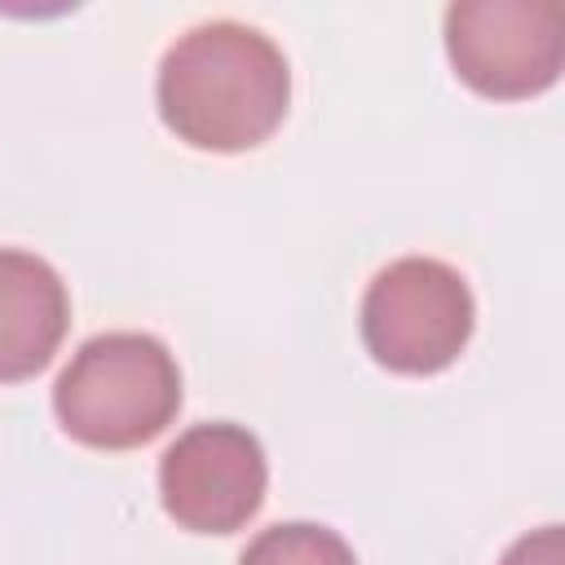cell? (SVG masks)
Wrapping results in <instances>:
<instances>
[{
  "mask_svg": "<svg viewBox=\"0 0 565 565\" xmlns=\"http://www.w3.org/2000/svg\"><path fill=\"white\" fill-rule=\"evenodd\" d=\"M291 71L282 49L243 22L185 31L159 66V115L194 150H252L287 115Z\"/></svg>",
  "mask_w": 565,
  "mask_h": 565,
  "instance_id": "1",
  "label": "cell"
},
{
  "mask_svg": "<svg viewBox=\"0 0 565 565\" xmlns=\"http://www.w3.org/2000/svg\"><path fill=\"white\" fill-rule=\"evenodd\" d=\"M53 411L75 441L132 450L177 419L181 371L154 335L106 331L66 362L53 384Z\"/></svg>",
  "mask_w": 565,
  "mask_h": 565,
  "instance_id": "2",
  "label": "cell"
},
{
  "mask_svg": "<svg viewBox=\"0 0 565 565\" xmlns=\"http://www.w3.org/2000/svg\"><path fill=\"white\" fill-rule=\"evenodd\" d=\"M472 318V291L459 269L433 256H402L366 287L362 340L380 366L433 375L463 353Z\"/></svg>",
  "mask_w": 565,
  "mask_h": 565,
  "instance_id": "3",
  "label": "cell"
},
{
  "mask_svg": "<svg viewBox=\"0 0 565 565\" xmlns=\"http://www.w3.org/2000/svg\"><path fill=\"white\" fill-rule=\"evenodd\" d=\"M446 53L481 97L521 102L556 84L565 22L552 0H459L446 9Z\"/></svg>",
  "mask_w": 565,
  "mask_h": 565,
  "instance_id": "4",
  "label": "cell"
},
{
  "mask_svg": "<svg viewBox=\"0 0 565 565\" xmlns=\"http://www.w3.org/2000/svg\"><path fill=\"white\" fill-rule=\"evenodd\" d=\"M265 450L238 424H194L159 463L163 512L194 534L247 525L265 499Z\"/></svg>",
  "mask_w": 565,
  "mask_h": 565,
  "instance_id": "5",
  "label": "cell"
},
{
  "mask_svg": "<svg viewBox=\"0 0 565 565\" xmlns=\"http://www.w3.org/2000/svg\"><path fill=\"white\" fill-rule=\"evenodd\" d=\"M71 305L57 269L31 252H0V384L44 371L66 335Z\"/></svg>",
  "mask_w": 565,
  "mask_h": 565,
  "instance_id": "6",
  "label": "cell"
},
{
  "mask_svg": "<svg viewBox=\"0 0 565 565\" xmlns=\"http://www.w3.org/2000/svg\"><path fill=\"white\" fill-rule=\"evenodd\" d=\"M238 565H358V561H353V547L335 530L287 521V525L260 530L247 543Z\"/></svg>",
  "mask_w": 565,
  "mask_h": 565,
  "instance_id": "7",
  "label": "cell"
},
{
  "mask_svg": "<svg viewBox=\"0 0 565 565\" xmlns=\"http://www.w3.org/2000/svg\"><path fill=\"white\" fill-rule=\"evenodd\" d=\"M499 565H565V539H561V525H543V530H530L525 539H516Z\"/></svg>",
  "mask_w": 565,
  "mask_h": 565,
  "instance_id": "8",
  "label": "cell"
}]
</instances>
